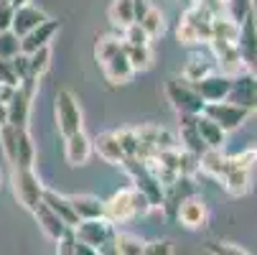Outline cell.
<instances>
[{
	"label": "cell",
	"instance_id": "cell-1",
	"mask_svg": "<svg viewBox=\"0 0 257 255\" xmlns=\"http://www.w3.org/2000/svg\"><path fill=\"white\" fill-rule=\"evenodd\" d=\"M214 11L206 3H194L186 13L181 16L176 36L183 46H196V44H209L211 41V23H214Z\"/></svg>",
	"mask_w": 257,
	"mask_h": 255
},
{
	"label": "cell",
	"instance_id": "cell-2",
	"mask_svg": "<svg viewBox=\"0 0 257 255\" xmlns=\"http://www.w3.org/2000/svg\"><path fill=\"white\" fill-rule=\"evenodd\" d=\"M120 168L133 179V189L140 192L145 199H148L153 209H156V207L163 209V197H166V192H163V187H161V181L153 176V171L148 168V163H143V161H138V158H125V163H122Z\"/></svg>",
	"mask_w": 257,
	"mask_h": 255
},
{
	"label": "cell",
	"instance_id": "cell-3",
	"mask_svg": "<svg viewBox=\"0 0 257 255\" xmlns=\"http://www.w3.org/2000/svg\"><path fill=\"white\" fill-rule=\"evenodd\" d=\"M54 113H56V128L64 138L77 135L84 130V115H82V105L74 92L59 90L54 97Z\"/></svg>",
	"mask_w": 257,
	"mask_h": 255
},
{
	"label": "cell",
	"instance_id": "cell-4",
	"mask_svg": "<svg viewBox=\"0 0 257 255\" xmlns=\"http://www.w3.org/2000/svg\"><path fill=\"white\" fill-rule=\"evenodd\" d=\"M11 184H13L16 199H18L28 212H33L36 207L41 204L46 187L41 184V179L36 176L33 168H13V171H11Z\"/></svg>",
	"mask_w": 257,
	"mask_h": 255
},
{
	"label": "cell",
	"instance_id": "cell-5",
	"mask_svg": "<svg viewBox=\"0 0 257 255\" xmlns=\"http://www.w3.org/2000/svg\"><path fill=\"white\" fill-rule=\"evenodd\" d=\"M36 95H39V79L28 77V79L18 82L16 95L8 102V125H13V128H28V118H31V107H33Z\"/></svg>",
	"mask_w": 257,
	"mask_h": 255
},
{
	"label": "cell",
	"instance_id": "cell-6",
	"mask_svg": "<svg viewBox=\"0 0 257 255\" xmlns=\"http://www.w3.org/2000/svg\"><path fill=\"white\" fill-rule=\"evenodd\" d=\"M166 97L178 115H194L196 118V115L204 113V100L183 79H168L166 82Z\"/></svg>",
	"mask_w": 257,
	"mask_h": 255
},
{
	"label": "cell",
	"instance_id": "cell-7",
	"mask_svg": "<svg viewBox=\"0 0 257 255\" xmlns=\"http://www.w3.org/2000/svg\"><path fill=\"white\" fill-rule=\"evenodd\" d=\"M115 225L107 220V217H102V220H87V222H79L74 230H71V235H74V240L99 250L104 247L107 242H112L115 240Z\"/></svg>",
	"mask_w": 257,
	"mask_h": 255
},
{
	"label": "cell",
	"instance_id": "cell-8",
	"mask_svg": "<svg viewBox=\"0 0 257 255\" xmlns=\"http://www.w3.org/2000/svg\"><path fill=\"white\" fill-rule=\"evenodd\" d=\"M201 115H206L211 123H216L224 133H232L252 113L249 110H242V107H237V105H229V102H211V105H204V113Z\"/></svg>",
	"mask_w": 257,
	"mask_h": 255
},
{
	"label": "cell",
	"instance_id": "cell-9",
	"mask_svg": "<svg viewBox=\"0 0 257 255\" xmlns=\"http://www.w3.org/2000/svg\"><path fill=\"white\" fill-rule=\"evenodd\" d=\"M224 102L237 105V107L249 110V113L254 110V105H257V79H254V74L249 69L242 71V74H237V77H232V87H229V95H227Z\"/></svg>",
	"mask_w": 257,
	"mask_h": 255
},
{
	"label": "cell",
	"instance_id": "cell-10",
	"mask_svg": "<svg viewBox=\"0 0 257 255\" xmlns=\"http://www.w3.org/2000/svg\"><path fill=\"white\" fill-rule=\"evenodd\" d=\"M196 90V95L204 100V105H211V102H224L227 95H229V87H232V77L222 74V71H211L209 77L199 79L196 84H191Z\"/></svg>",
	"mask_w": 257,
	"mask_h": 255
},
{
	"label": "cell",
	"instance_id": "cell-11",
	"mask_svg": "<svg viewBox=\"0 0 257 255\" xmlns=\"http://www.w3.org/2000/svg\"><path fill=\"white\" fill-rule=\"evenodd\" d=\"M176 217H178V222L186 227V230H201L209 220V209H206V202L199 199L196 194L189 197V199H183L178 207H176Z\"/></svg>",
	"mask_w": 257,
	"mask_h": 255
},
{
	"label": "cell",
	"instance_id": "cell-12",
	"mask_svg": "<svg viewBox=\"0 0 257 255\" xmlns=\"http://www.w3.org/2000/svg\"><path fill=\"white\" fill-rule=\"evenodd\" d=\"M104 217L112 225H122L127 220L135 217V209H133V187H125L120 192H115L104 202Z\"/></svg>",
	"mask_w": 257,
	"mask_h": 255
},
{
	"label": "cell",
	"instance_id": "cell-13",
	"mask_svg": "<svg viewBox=\"0 0 257 255\" xmlns=\"http://www.w3.org/2000/svg\"><path fill=\"white\" fill-rule=\"evenodd\" d=\"M234 46H237L242 61L247 64V69H249L254 56H257V18H254V11L239 23V33H237V44Z\"/></svg>",
	"mask_w": 257,
	"mask_h": 255
},
{
	"label": "cell",
	"instance_id": "cell-14",
	"mask_svg": "<svg viewBox=\"0 0 257 255\" xmlns=\"http://www.w3.org/2000/svg\"><path fill=\"white\" fill-rule=\"evenodd\" d=\"M59 28H61L59 21H54V18L44 21L39 28H33L28 36H23V39H21V54L28 56V54H33V51H39V49L51 46V41H54V36L59 33Z\"/></svg>",
	"mask_w": 257,
	"mask_h": 255
},
{
	"label": "cell",
	"instance_id": "cell-15",
	"mask_svg": "<svg viewBox=\"0 0 257 255\" xmlns=\"http://www.w3.org/2000/svg\"><path fill=\"white\" fill-rule=\"evenodd\" d=\"M92 153H97L104 163H112V166H122V163H125V153H122L120 143H117L115 130L99 133V135L92 140Z\"/></svg>",
	"mask_w": 257,
	"mask_h": 255
},
{
	"label": "cell",
	"instance_id": "cell-16",
	"mask_svg": "<svg viewBox=\"0 0 257 255\" xmlns=\"http://www.w3.org/2000/svg\"><path fill=\"white\" fill-rule=\"evenodd\" d=\"M178 138H181V145H183V151L191 153V156H201L204 151H209L199 130H196V118L194 115H178Z\"/></svg>",
	"mask_w": 257,
	"mask_h": 255
},
{
	"label": "cell",
	"instance_id": "cell-17",
	"mask_svg": "<svg viewBox=\"0 0 257 255\" xmlns=\"http://www.w3.org/2000/svg\"><path fill=\"white\" fill-rule=\"evenodd\" d=\"M44 21H49V16L41 11V8H36V6H23L13 13V23H11V31L18 36V39H23V36H28L33 28H39Z\"/></svg>",
	"mask_w": 257,
	"mask_h": 255
},
{
	"label": "cell",
	"instance_id": "cell-18",
	"mask_svg": "<svg viewBox=\"0 0 257 255\" xmlns=\"http://www.w3.org/2000/svg\"><path fill=\"white\" fill-rule=\"evenodd\" d=\"M41 202H44V204L59 217V220H61L69 230H74V227L79 225V217H77L74 207H71L69 197H64V194H59V192H54V189H46Z\"/></svg>",
	"mask_w": 257,
	"mask_h": 255
},
{
	"label": "cell",
	"instance_id": "cell-19",
	"mask_svg": "<svg viewBox=\"0 0 257 255\" xmlns=\"http://www.w3.org/2000/svg\"><path fill=\"white\" fill-rule=\"evenodd\" d=\"M64 140H66L64 143V156H66L69 166H82V163L89 161V156H92V138L84 130L77 133V135H69Z\"/></svg>",
	"mask_w": 257,
	"mask_h": 255
},
{
	"label": "cell",
	"instance_id": "cell-20",
	"mask_svg": "<svg viewBox=\"0 0 257 255\" xmlns=\"http://www.w3.org/2000/svg\"><path fill=\"white\" fill-rule=\"evenodd\" d=\"M33 217H36V222H39V227L44 230V235H46V237H51L54 242L64 240V237L71 232V230H69V227H66L61 220H59V217H56V214H54V212H51V209H49L44 202L33 209Z\"/></svg>",
	"mask_w": 257,
	"mask_h": 255
},
{
	"label": "cell",
	"instance_id": "cell-21",
	"mask_svg": "<svg viewBox=\"0 0 257 255\" xmlns=\"http://www.w3.org/2000/svg\"><path fill=\"white\" fill-rule=\"evenodd\" d=\"M71 207H74L79 222H87V220H102L104 217V202L94 194H74L69 197Z\"/></svg>",
	"mask_w": 257,
	"mask_h": 255
},
{
	"label": "cell",
	"instance_id": "cell-22",
	"mask_svg": "<svg viewBox=\"0 0 257 255\" xmlns=\"http://www.w3.org/2000/svg\"><path fill=\"white\" fill-rule=\"evenodd\" d=\"M196 130L204 140V145L209 151H222L224 143H227V133L219 128L216 123H211L206 115H196Z\"/></svg>",
	"mask_w": 257,
	"mask_h": 255
},
{
	"label": "cell",
	"instance_id": "cell-23",
	"mask_svg": "<svg viewBox=\"0 0 257 255\" xmlns=\"http://www.w3.org/2000/svg\"><path fill=\"white\" fill-rule=\"evenodd\" d=\"M102 71H104V77H107V82L109 84H127L133 77H135V71H133V66H130V61H127V56L120 51L117 56H112L104 66H102Z\"/></svg>",
	"mask_w": 257,
	"mask_h": 255
},
{
	"label": "cell",
	"instance_id": "cell-24",
	"mask_svg": "<svg viewBox=\"0 0 257 255\" xmlns=\"http://www.w3.org/2000/svg\"><path fill=\"white\" fill-rule=\"evenodd\" d=\"M199 168L204 174H209L211 179L222 181L224 174L229 171V156H224L222 151H204L199 156Z\"/></svg>",
	"mask_w": 257,
	"mask_h": 255
},
{
	"label": "cell",
	"instance_id": "cell-25",
	"mask_svg": "<svg viewBox=\"0 0 257 255\" xmlns=\"http://www.w3.org/2000/svg\"><path fill=\"white\" fill-rule=\"evenodd\" d=\"M36 163V143L28 128L18 130V148H16V163L13 168H33Z\"/></svg>",
	"mask_w": 257,
	"mask_h": 255
},
{
	"label": "cell",
	"instance_id": "cell-26",
	"mask_svg": "<svg viewBox=\"0 0 257 255\" xmlns=\"http://www.w3.org/2000/svg\"><path fill=\"white\" fill-rule=\"evenodd\" d=\"M222 187H224L232 197H244V194H249V189H252L249 171H244V168H234V166L229 163V171H227L224 179H222Z\"/></svg>",
	"mask_w": 257,
	"mask_h": 255
},
{
	"label": "cell",
	"instance_id": "cell-27",
	"mask_svg": "<svg viewBox=\"0 0 257 255\" xmlns=\"http://www.w3.org/2000/svg\"><path fill=\"white\" fill-rule=\"evenodd\" d=\"M122 54L127 56L133 71H145L153 66V49L151 46H127L122 44Z\"/></svg>",
	"mask_w": 257,
	"mask_h": 255
},
{
	"label": "cell",
	"instance_id": "cell-28",
	"mask_svg": "<svg viewBox=\"0 0 257 255\" xmlns=\"http://www.w3.org/2000/svg\"><path fill=\"white\" fill-rule=\"evenodd\" d=\"M122 51V41L117 39V36H99L97 44H94V59L99 66H104L112 56H117Z\"/></svg>",
	"mask_w": 257,
	"mask_h": 255
},
{
	"label": "cell",
	"instance_id": "cell-29",
	"mask_svg": "<svg viewBox=\"0 0 257 255\" xmlns=\"http://www.w3.org/2000/svg\"><path fill=\"white\" fill-rule=\"evenodd\" d=\"M237 33H239V26H237V23H232L227 16H214V23H211V39L237 44Z\"/></svg>",
	"mask_w": 257,
	"mask_h": 255
},
{
	"label": "cell",
	"instance_id": "cell-30",
	"mask_svg": "<svg viewBox=\"0 0 257 255\" xmlns=\"http://www.w3.org/2000/svg\"><path fill=\"white\" fill-rule=\"evenodd\" d=\"M107 16H109V21H112L115 26H120L125 31L127 26L135 23L133 21V0H112V3H109Z\"/></svg>",
	"mask_w": 257,
	"mask_h": 255
},
{
	"label": "cell",
	"instance_id": "cell-31",
	"mask_svg": "<svg viewBox=\"0 0 257 255\" xmlns=\"http://www.w3.org/2000/svg\"><path fill=\"white\" fill-rule=\"evenodd\" d=\"M211 71H216L211 61H206V59H196V56H194V59H191V61L186 64V69H183V74H181V79L186 82V84H196L199 79L209 77Z\"/></svg>",
	"mask_w": 257,
	"mask_h": 255
},
{
	"label": "cell",
	"instance_id": "cell-32",
	"mask_svg": "<svg viewBox=\"0 0 257 255\" xmlns=\"http://www.w3.org/2000/svg\"><path fill=\"white\" fill-rule=\"evenodd\" d=\"M115 247L120 255H143L145 240L133 232H115Z\"/></svg>",
	"mask_w": 257,
	"mask_h": 255
},
{
	"label": "cell",
	"instance_id": "cell-33",
	"mask_svg": "<svg viewBox=\"0 0 257 255\" xmlns=\"http://www.w3.org/2000/svg\"><path fill=\"white\" fill-rule=\"evenodd\" d=\"M49 66H51V46L28 54V69H31V77L33 79H41L46 71H49Z\"/></svg>",
	"mask_w": 257,
	"mask_h": 255
},
{
	"label": "cell",
	"instance_id": "cell-34",
	"mask_svg": "<svg viewBox=\"0 0 257 255\" xmlns=\"http://www.w3.org/2000/svg\"><path fill=\"white\" fill-rule=\"evenodd\" d=\"M115 135H117V143H120L125 158H138V151H140L138 130L135 128H120V130H115Z\"/></svg>",
	"mask_w": 257,
	"mask_h": 255
},
{
	"label": "cell",
	"instance_id": "cell-35",
	"mask_svg": "<svg viewBox=\"0 0 257 255\" xmlns=\"http://www.w3.org/2000/svg\"><path fill=\"white\" fill-rule=\"evenodd\" d=\"M138 26H143V31L148 33V36H151V41H153L156 36H163V31H166V16H163V11L151 8L148 16L143 18V23H138Z\"/></svg>",
	"mask_w": 257,
	"mask_h": 255
},
{
	"label": "cell",
	"instance_id": "cell-36",
	"mask_svg": "<svg viewBox=\"0 0 257 255\" xmlns=\"http://www.w3.org/2000/svg\"><path fill=\"white\" fill-rule=\"evenodd\" d=\"M18 130L13 125H3L0 128V145H3V153L11 163H16V148H18Z\"/></svg>",
	"mask_w": 257,
	"mask_h": 255
},
{
	"label": "cell",
	"instance_id": "cell-37",
	"mask_svg": "<svg viewBox=\"0 0 257 255\" xmlns=\"http://www.w3.org/2000/svg\"><path fill=\"white\" fill-rule=\"evenodd\" d=\"M252 3L254 0H227L224 3V8H227V18L232 21V23H242L249 13H252Z\"/></svg>",
	"mask_w": 257,
	"mask_h": 255
},
{
	"label": "cell",
	"instance_id": "cell-38",
	"mask_svg": "<svg viewBox=\"0 0 257 255\" xmlns=\"http://www.w3.org/2000/svg\"><path fill=\"white\" fill-rule=\"evenodd\" d=\"M21 54V39L13 33V31H6V33H0V59H16Z\"/></svg>",
	"mask_w": 257,
	"mask_h": 255
},
{
	"label": "cell",
	"instance_id": "cell-39",
	"mask_svg": "<svg viewBox=\"0 0 257 255\" xmlns=\"http://www.w3.org/2000/svg\"><path fill=\"white\" fill-rule=\"evenodd\" d=\"M122 44H127V46H151V36L143 31V26L133 23L122 31Z\"/></svg>",
	"mask_w": 257,
	"mask_h": 255
},
{
	"label": "cell",
	"instance_id": "cell-40",
	"mask_svg": "<svg viewBox=\"0 0 257 255\" xmlns=\"http://www.w3.org/2000/svg\"><path fill=\"white\" fill-rule=\"evenodd\" d=\"M143 255H173V242L166 240V237L151 240V242H145Z\"/></svg>",
	"mask_w": 257,
	"mask_h": 255
},
{
	"label": "cell",
	"instance_id": "cell-41",
	"mask_svg": "<svg viewBox=\"0 0 257 255\" xmlns=\"http://www.w3.org/2000/svg\"><path fill=\"white\" fill-rule=\"evenodd\" d=\"M206 250H209V255H249L247 250H242L234 242H209Z\"/></svg>",
	"mask_w": 257,
	"mask_h": 255
},
{
	"label": "cell",
	"instance_id": "cell-42",
	"mask_svg": "<svg viewBox=\"0 0 257 255\" xmlns=\"http://www.w3.org/2000/svg\"><path fill=\"white\" fill-rule=\"evenodd\" d=\"M11 66H13V71H16L18 82H23V79H28V77H31V69H28V56H26V54H18L16 59H11Z\"/></svg>",
	"mask_w": 257,
	"mask_h": 255
},
{
	"label": "cell",
	"instance_id": "cell-43",
	"mask_svg": "<svg viewBox=\"0 0 257 255\" xmlns=\"http://www.w3.org/2000/svg\"><path fill=\"white\" fill-rule=\"evenodd\" d=\"M0 84H11V87H18V77L11 66V61L0 59Z\"/></svg>",
	"mask_w": 257,
	"mask_h": 255
},
{
	"label": "cell",
	"instance_id": "cell-44",
	"mask_svg": "<svg viewBox=\"0 0 257 255\" xmlns=\"http://www.w3.org/2000/svg\"><path fill=\"white\" fill-rule=\"evenodd\" d=\"M151 8H153L151 0H133V21L135 23H143V18L148 16Z\"/></svg>",
	"mask_w": 257,
	"mask_h": 255
},
{
	"label": "cell",
	"instance_id": "cell-45",
	"mask_svg": "<svg viewBox=\"0 0 257 255\" xmlns=\"http://www.w3.org/2000/svg\"><path fill=\"white\" fill-rule=\"evenodd\" d=\"M13 8L11 6H0V33L11 31V23H13Z\"/></svg>",
	"mask_w": 257,
	"mask_h": 255
},
{
	"label": "cell",
	"instance_id": "cell-46",
	"mask_svg": "<svg viewBox=\"0 0 257 255\" xmlns=\"http://www.w3.org/2000/svg\"><path fill=\"white\" fill-rule=\"evenodd\" d=\"M71 242H74V237H71V232L56 242V255H74V250H71Z\"/></svg>",
	"mask_w": 257,
	"mask_h": 255
},
{
	"label": "cell",
	"instance_id": "cell-47",
	"mask_svg": "<svg viewBox=\"0 0 257 255\" xmlns=\"http://www.w3.org/2000/svg\"><path fill=\"white\" fill-rule=\"evenodd\" d=\"M71 237H74V235H71ZM71 250H74V255H99L94 247H89V245H84V242H79V240L71 242Z\"/></svg>",
	"mask_w": 257,
	"mask_h": 255
},
{
	"label": "cell",
	"instance_id": "cell-48",
	"mask_svg": "<svg viewBox=\"0 0 257 255\" xmlns=\"http://www.w3.org/2000/svg\"><path fill=\"white\" fill-rule=\"evenodd\" d=\"M13 95H16V87H11V84H0V105H8V102L13 100Z\"/></svg>",
	"mask_w": 257,
	"mask_h": 255
},
{
	"label": "cell",
	"instance_id": "cell-49",
	"mask_svg": "<svg viewBox=\"0 0 257 255\" xmlns=\"http://www.w3.org/2000/svg\"><path fill=\"white\" fill-rule=\"evenodd\" d=\"M28 3H31V0H0V6H11L13 11H18V8H23Z\"/></svg>",
	"mask_w": 257,
	"mask_h": 255
},
{
	"label": "cell",
	"instance_id": "cell-50",
	"mask_svg": "<svg viewBox=\"0 0 257 255\" xmlns=\"http://www.w3.org/2000/svg\"><path fill=\"white\" fill-rule=\"evenodd\" d=\"M97 252H99V255H120V252H117V247H115V240H112V242H107L104 247H99Z\"/></svg>",
	"mask_w": 257,
	"mask_h": 255
},
{
	"label": "cell",
	"instance_id": "cell-51",
	"mask_svg": "<svg viewBox=\"0 0 257 255\" xmlns=\"http://www.w3.org/2000/svg\"><path fill=\"white\" fill-rule=\"evenodd\" d=\"M8 125V105H0V128Z\"/></svg>",
	"mask_w": 257,
	"mask_h": 255
},
{
	"label": "cell",
	"instance_id": "cell-52",
	"mask_svg": "<svg viewBox=\"0 0 257 255\" xmlns=\"http://www.w3.org/2000/svg\"><path fill=\"white\" fill-rule=\"evenodd\" d=\"M252 71H257V56H254V61H252V66H249Z\"/></svg>",
	"mask_w": 257,
	"mask_h": 255
},
{
	"label": "cell",
	"instance_id": "cell-53",
	"mask_svg": "<svg viewBox=\"0 0 257 255\" xmlns=\"http://www.w3.org/2000/svg\"><path fill=\"white\" fill-rule=\"evenodd\" d=\"M252 74H254V79H257V71H252Z\"/></svg>",
	"mask_w": 257,
	"mask_h": 255
},
{
	"label": "cell",
	"instance_id": "cell-54",
	"mask_svg": "<svg viewBox=\"0 0 257 255\" xmlns=\"http://www.w3.org/2000/svg\"><path fill=\"white\" fill-rule=\"evenodd\" d=\"M219 3H227V0H219Z\"/></svg>",
	"mask_w": 257,
	"mask_h": 255
},
{
	"label": "cell",
	"instance_id": "cell-55",
	"mask_svg": "<svg viewBox=\"0 0 257 255\" xmlns=\"http://www.w3.org/2000/svg\"><path fill=\"white\" fill-rule=\"evenodd\" d=\"M0 181H3V179H0ZM0 187H3V184H0Z\"/></svg>",
	"mask_w": 257,
	"mask_h": 255
},
{
	"label": "cell",
	"instance_id": "cell-56",
	"mask_svg": "<svg viewBox=\"0 0 257 255\" xmlns=\"http://www.w3.org/2000/svg\"><path fill=\"white\" fill-rule=\"evenodd\" d=\"M254 110H257V105H254Z\"/></svg>",
	"mask_w": 257,
	"mask_h": 255
}]
</instances>
